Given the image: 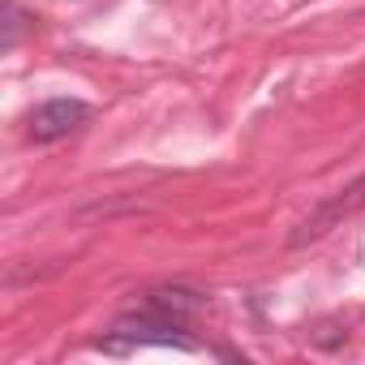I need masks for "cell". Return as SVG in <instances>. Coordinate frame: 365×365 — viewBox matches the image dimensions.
I'll list each match as a JSON object with an SVG mask.
<instances>
[{"instance_id":"1","label":"cell","mask_w":365,"mask_h":365,"mask_svg":"<svg viewBox=\"0 0 365 365\" xmlns=\"http://www.w3.org/2000/svg\"><path fill=\"white\" fill-rule=\"evenodd\" d=\"M202 309H207V297L194 292V288H150L138 309L120 314L108 327V335L95 339V348H103V352H133V348H146V344H163V348L198 352L202 344L190 331H194Z\"/></svg>"},{"instance_id":"2","label":"cell","mask_w":365,"mask_h":365,"mask_svg":"<svg viewBox=\"0 0 365 365\" xmlns=\"http://www.w3.org/2000/svg\"><path fill=\"white\" fill-rule=\"evenodd\" d=\"M361 211H365V172H361L356 180H348V185H339L335 194H327V198L288 232V250H305V245L322 241L327 232L344 228V220H352V215H361Z\"/></svg>"},{"instance_id":"3","label":"cell","mask_w":365,"mask_h":365,"mask_svg":"<svg viewBox=\"0 0 365 365\" xmlns=\"http://www.w3.org/2000/svg\"><path fill=\"white\" fill-rule=\"evenodd\" d=\"M86 120H91V103H82V99H48V103H39L31 112L26 138L39 142V146H48V142H61V138L78 133Z\"/></svg>"},{"instance_id":"4","label":"cell","mask_w":365,"mask_h":365,"mask_svg":"<svg viewBox=\"0 0 365 365\" xmlns=\"http://www.w3.org/2000/svg\"><path fill=\"white\" fill-rule=\"evenodd\" d=\"M18 26H22L18 9H14V5H5V52H14V43H18Z\"/></svg>"}]
</instances>
